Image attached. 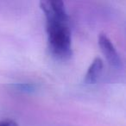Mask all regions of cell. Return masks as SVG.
I'll return each mask as SVG.
<instances>
[{"mask_svg":"<svg viewBox=\"0 0 126 126\" xmlns=\"http://www.w3.org/2000/svg\"><path fill=\"white\" fill-rule=\"evenodd\" d=\"M18 87H19L20 90H22V91H31V90H33V87L34 86L33 85H30V84H19L18 85Z\"/></svg>","mask_w":126,"mask_h":126,"instance_id":"5","label":"cell"},{"mask_svg":"<svg viewBox=\"0 0 126 126\" xmlns=\"http://www.w3.org/2000/svg\"><path fill=\"white\" fill-rule=\"evenodd\" d=\"M40 7L46 17V30L50 53L61 61L73 54L71 30L65 4L61 0H42Z\"/></svg>","mask_w":126,"mask_h":126,"instance_id":"1","label":"cell"},{"mask_svg":"<svg viewBox=\"0 0 126 126\" xmlns=\"http://www.w3.org/2000/svg\"><path fill=\"white\" fill-rule=\"evenodd\" d=\"M104 63L101 58L96 57L89 66L85 75L84 81L86 84H95L98 81L103 71Z\"/></svg>","mask_w":126,"mask_h":126,"instance_id":"3","label":"cell"},{"mask_svg":"<svg viewBox=\"0 0 126 126\" xmlns=\"http://www.w3.org/2000/svg\"><path fill=\"white\" fill-rule=\"evenodd\" d=\"M98 45H99L102 53L110 65L117 68L121 67L122 60H121L120 55L116 49L114 44L105 34L101 33L98 35Z\"/></svg>","mask_w":126,"mask_h":126,"instance_id":"2","label":"cell"},{"mask_svg":"<svg viewBox=\"0 0 126 126\" xmlns=\"http://www.w3.org/2000/svg\"><path fill=\"white\" fill-rule=\"evenodd\" d=\"M0 126H18V124L11 119H4L0 121Z\"/></svg>","mask_w":126,"mask_h":126,"instance_id":"4","label":"cell"}]
</instances>
